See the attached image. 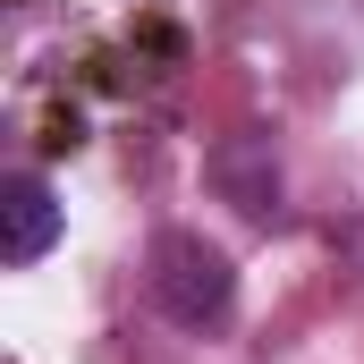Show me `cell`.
<instances>
[{
    "label": "cell",
    "instance_id": "6da1fadb",
    "mask_svg": "<svg viewBox=\"0 0 364 364\" xmlns=\"http://www.w3.org/2000/svg\"><path fill=\"white\" fill-rule=\"evenodd\" d=\"M153 296H161L170 322L203 331V322L229 314V263H220L212 246H195V237H161V246H153Z\"/></svg>",
    "mask_w": 364,
    "mask_h": 364
},
{
    "label": "cell",
    "instance_id": "7a4b0ae2",
    "mask_svg": "<svg viewBox=\"0 0 364 364\" xmlns=\"http://www.w3.org/2000/svg\"><path fill=\"white\" fill-rule=\"evenodd\" d=\"M51 237H60V203H51V186L34 178V170H17V178H9V263H34Z\"/></svg>",
    "mask_w": 364,
    "mask_h": 364
}]
</instances>
